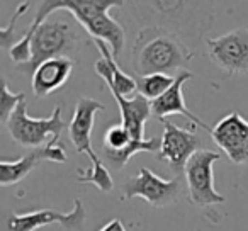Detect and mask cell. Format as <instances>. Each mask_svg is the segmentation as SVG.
<instances>
[{
	"label": "cell",
	"instance_id": "obj_1",
	"mask_svg": "<svg viewBox=\"0 0 248 231\" xmlns=\"http://www.w3.org/2000/svg\"><path fill=\"white\" fill-rule=\"evenodd\" d=\"M121 4L123 2H119V0H51V2L46 0V2H39L34 21L22 32L19 41H26L31 38L32 32L43 22H46V17L51 12L68 11L87 29V32L93 36V39H100V41L107 43L114 58L121 60L119 56L123 55L124 45H126V34H124L123 26L109 15L110 9Z\"/></svg>",
	"mask_w": 248,
	"mask_h": 231
},
{
	"label": "cell",
	"instance_id": "obj_2",
	"mask_svg": "<svg viewBox=\"0 0 248 231\" xmlns=\"http://www.w3.org/2000/svg\"><path fill=\"white\" fill-rule=\"evenodd\" d=\"M194 53L173 31L162 26H148L136 34L131 51V65L138 77L172 75L186 70ZM173 77V75H172Z\"/></svg>",
	"mask_w": 248,
	"mask_h": 231
},
{
	"label": "cell",
	"instance_id": "obj_3",
	"mask_svg": "<svg viewBox=\"0 0 248 231\" xmlns=\"http://www.w3.org/2000/svg\"><path fill=\"white\" fill-rule=\"evenodd\" d=\"M78 45V36L70 24L60 21H46L26 41H17L11 49V58L16 70L21 73L36 72L39 65L53 58H63L72 55Z\"/></svg>",
	"mask_w": 248,
	"mask_h": 231
},
{
	"label": "cell",
	"instance_id": "obj_4",
	"mask_svg": "<svg viewBox=\"0 0 248 231\" xmlns=\"http://www.w3.org/2000/svg\"><path fill=\"white\" fill-rule=\"evenodd\" d=\"M104 104L99 100L90 99V97H80L77 100L75 110H73L72 121L68 124V135L75 146L77 153H85L92 162L90 170H77V179L80 184H92L102 192H110L114 189V180L109 170L102 163L95 152L92 148V131L93 123H95L97 112L104 110Z\"/></svg>",
	"mask_w": 248,
	"mask_h": 231
},
{
	"label": "cell",
	"instance_id": "obj_5",
	"mask_svg": "<svg viewBox=\"0 0 248 231\" xmlns=\"http://www.w3.org/2000/svg\"><path fill=\"white\" fill-rule=\"evenodd\" d=\"M9 135L17 145L24 148H41L48 145L51 139L60 138L62 131L66 128V123L62 118V107L56 106L51 116L45 119H34L28 114V102L21 100L17 107L12 110L11 118L5 123Z\"/></svg>",
	"mask_w": 248,
	"mask_h": 231
},
{
	"label": "cell",
	"instance_id": "obj_6",
	"mask_svg": "<svg viewBox=\"0 0 248 231\" xmlns=\"http://www.w3.org/2000/svg\"><path fill=\"white\" fill-rule=\"evenodd\" d=\"M221 155L213 150H199L194 153L192 158L186 165L184 175L187 182L189 200L197 207H209L224 202V196H221L214 187L213 167Z\"/></svg>",
	"mask_w": 248,
	"mask_h": 231
},
{
	"label": "cell",
	"instance_id": "obj_7",
	"mask_svg": "<svg viewBox=\"0 0 248 231\" xmlns=\"http://www.w3.org/2000/svg\"><path fill=\"white\" fill-rule=\"evenodd\" d=\"M180 192H182V182H180L179 177L165 180L156 175V173H153L150 169L141 167L138 175L129 177L124 182L121 200L141 197L150 206L162 209V207L175 204L179 200Z\"/></svg>",
	"mask_w": 248,
	"mask_h": 231
},
{
	"label": "cell",
	"instance_id": "obj_8",
	"mask_svg": "<svg viewBox=\"0 0 248 231\" xmlns=\"http://www.w3.org/2000/svg\"><path fill=\"white\" fill-rule=\"evenodd\" d=\"M211 62L228 75L248 73V29L240 28L206 39Z\"/></svg>",
	"mask_w": 248,
	"mask_h": 231
},
{
	"label": "cell",
	"instance_id": "obj_9",
	"mask_svg": "<svg viewBox=\"0 0 248 231\" xmlns=\"http://www.w3.org/2000/svg\"><path fill=\"white\" fill-rule=\"evenodd\" d=\"M160 123L163 124V136L156 158L160 162H165L173 175L179 177L186 170V165L194 153L199 152L201 139L194 129L179 128L169 119H160Z\"/></svg>",
	"mask_w": 248,
	"mask_h": 231
},
{
	"label": "cell",
	"instance_id": "obj_10",
	"mask_svg": "<svg viewBox=\"0 0 248 231\" xmlns=\"http://www.w3.org/2000/svg\"><path fill=\"white\" fill-rule=\"evenodd\" d=\"M85 207L80 199L73 200L70 213H60L55 209H41L32 213H12L5 221V231H36L49 224H60L68 231H82L85 223Z\"/></svg>",
	"mask_w": 248,
	"mask_h": 231
},
{
	"label": "cell",
	"instance_id": "obj_11",
	"mask_svg": "<svg viewBox=\"0 0 248 231\" xmlns=\"http://www.w3.org/2000/svg\"><path fill=\"white\" fill-rule=\"evenodd\" d=\"M162 146V138H150L145 141L133 139L131 133L123 124H110L104 133L102 148L104 156L109 165L116 170L126 167V163L136 155V153H158Z\"/></svg>",
	"mask_w": 248,
	"mask_h": 231
},
{
	"label": "cell",
	"instance_id": "obj_12",
	"mask_svg": "<svg viewBox=\"0 0 248 231\" xmlns=\"http://www.w3.org/2000/svg\"><path fill=\"white\" fill-rule=\"evenodd\" d=\"M211 138L233 163L248 165V121L238 112H230L219 119Z\"/></svg>",
	"mask_w": 248,
	"mask_h": 231
},
{
	"label": "cell",
	"instance_id": "obj_13",
	"mask_svg": "<svg viewBox=\"0 0 248 231\" xmlns=\"http://www.w3.org/2000/svg\"><path fill=\"white\" fill-rule=\"evenodd\" d=\"M60 138H55L48 145L41 148H34L26 153L22 158L16 162H7L2 160L0 162V185L7 187L19 184L34 170V167L41 162H55V163H65L66 153L65 148L60 145Z\"/></svg>",
	"mask_w": 248,
	"mask_h": 231
},
{
	"label": "cell",
	"instance_id": "obj_14",
	"mask_svg": "<svg viewBox=\"0 0 248 231\" xmlns=\"http://www.w3.org/2000/svg\"><path fill=\"white\" fill-rule=\"evenodd\" d=\"M192 77H194L192 72H189V70H182V72L177 73L175 82H173V85L169 89V92H165L160 99L152 102V112H153V116H156L158 119H167V116H172V114H182L187 119H190L192 124L201 126L204 131H207L211 135L213 128H209L206 123L201 121L197 116H194V114L187 109L186 100H184V93H182L184 83L192 78Z\"/></svg>",
	"mask_w": 248,
	"mask_h": 231
},
{
	"label": "cell",
	"instance_id": "obj_15",
	"mask_svg": "<svg viewBox=\"0 0 248 231\" xmlns=\"http://www.w3.org/2000/svg\"><path fill=\"white\" fill-rule=\"evenodd\" d=\"M73 66L75 63L68 56L53 58L39 65L31 77V87L34 95L38 99H43V97L51 95L53 92L62 89L72 77Z\"/></svg>",
	"mask_w": 248,
	"mask_h": 231
},
{
	"label": "cell",
	"instance_id": "obj_16",
	"mask_svg": "<svg viewBox=\"0 0 248 231\" xmlns=\"http://www.w3.org/2000/svg\"><path fill=\"white\" fill-rule=\"evenodd\" d=\"M114 100L119 106L121 110V124L131 133L133 139L136 141H145V124L150 118L153 116L152 112V102L148 99H145L143 95L136 93L135 97L128 99L123 97L117 90L110 89Z\"/></svg>",
	"mask_w": 248,
	"mask_h": 231
},
{
	"label": "cell",
	"instance_id": "obj_17",
	"mask_svg": "<svg viewBox=\"0 0 248 231\" xmlns=\"http://www.w3.org/2000/svg\"><path fill=\"white\" fill-rule=\"evenodd\" d=\"M175 82V77L172 75H163V73H155V75H146V77H138L136 83H138V93L143 95L145 99H148L150 102L160 99L165 92H169V89Z\"/></svg>",
	"mask_w": 248,
	"mask_h": 231
},
{
	"label": "cell",
	"instance_id": "obj_18",
	"mask_svg": "<svg viewBox=\"0 0 248 231\" xmlns=\"http://www.w3.org/2000/svg\"><path fill=\"white\" fill-rule=\"evenodd\" d=\"M26 95L22 92L19 93H12L11 90H9V85L7 82H2V95H0V121H2V124H5L7 123V119L11 118L12 110L16 109V107L21 104V100H24Z\"/></svg>",
	"mask_w": 248,
	"mask_h": 231
},
{
	"label": "cell",
	"instance_id": "obj_19",
	"mask_svg": "<svg viewBox=\"0 0 248 231\" xmlns=\"http://www.w3.org/2000/svg\"><path fill=\"white\" fill-rule=\"evenodd\" d=\"M31 4H32V2H24V4L19 5L17 11H16V14L12 15V19H11V22H9L7 28L0 29V45H2V48H9V49H11L12 46L16 45V38H14L16 22H17V19L21 17V15L24 14L26 11H29V9H31Z\"/></svg>",
	"mask_w": 248,
	"mask_h": 231
},
{
	"label": "cell",
	"instance_id": "obj_20",
	"mask_svg": "<svg viewBox=\"0 0 248 231\" xmlns=\"http://www.w3.org/2000/svg\"><path fill=\"white\" fill-rule=\"evenodd\" d=\"M100 231H126V228H124V224L121 223V219H112L109 221L107 224H104V228Z\"/></svg>",
	"mask_w": 248,
	"mask_h": 231
}]
</instances>
